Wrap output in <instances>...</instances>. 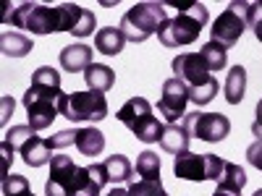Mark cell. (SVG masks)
I'll list each match as a JSON object with an SVG mask.
<instances>
[{"instance_id": "cell-2", "label": "cell", "mask_w": 262, "mask_h": 196, "mask_svg": "<svg viewBox=\"0 0 262 196\" xmlns=\"http://www.w3.org/2000/svg\"><path fill=\"white\" fill-rule=\"evenodd\" d=\"M170 65H173L176 79H181L184 86L189 89V102L205 107L215 100L221 84H217V79L207 68V63L200 58V53H181V55L173 58Z\"/></svg>"}, {"instance_id": "cell-19", "label": "cell", "mask_w": 262, "mask_h": 196, "mask_svg": "<svg viewBox=\"0 0 262 196\" xmlns=\"http://www.w3.org/2000/svg\"><path fill=\"white\" fill-rule=\"evenodd\" d=\"M223 92H226L228 105H238L244 100V94H247V68L244 65H233V68L228 71Z\"/></svg>"}, {"instance_id": "cell-21", "label": "cell", "mask_w": 262, "mask_h": 196, "mask_svg": "<svg viewBox=\"0 0 262 196\" xmlns=\"http://www.w3.org/2000/svg\"><path fill=\"white\" fill-rule=\"evenodd\" d=\"M0 50H3V55L8 58H24L34 50L32 39L27 34H16V32H3V37H0Z\"/></svg>"}, {"instance_id": "cell-30", "label": "cell", "mask_w": 262, "mask_h": 196, "mask_svg": "<svg viewBox=\"0 0 262 196\" xmlns=\"http://www.w3.org/2000/svg\"><path fill=\"white\" fill-rule=\"evenodd\" d=\"M50 141H53V149L71 146V144H74V131H71V128H66V131H60V134L50 136Z\"/></svg>"}, {"instance_id": "cell-32", "label": "cell", "mask_w": 262, "mask_h": 196, "mask_svg": "<svg viewBox=\"0 0 262 196\" xmlns=\"http://www.w3.org/2000/svg\"><path fill=\"white\" fill-rule=\"evenodd\" d=\"M252 29H254V37H257V42H262V6H259V3H257V18H254Z\"/></svg>"}, {"instance_id": "cell-26", "label": "cell", "mask_w": 262, "mask_h": 196, "mask_svg": "<svg viewBox=\"0 0 262 196\" xmlns=\"http://www.w3.org/2000/svg\"><path fill=\"white\" fill-rule=\"evenodd\" d=\"M128 196H168V193H165L160 181H144V178H139V181H134L128 186Z\"/></svg>"}, {"instance_id": "cell-17", "label": "cell", "mask_w": 262, "mask_h": 196, "mask_svg": "<svg viewBox=\"0 0 262 196\" xmlns=\"http://www.w3.org/2000/svg\"><path fill=\"white\" fill-rule=\"evenodd\" d=\"M189 131L184 123H168L163 128V136H160V146L168 152V155H184L189 152Z\"/></svg>"}, {"instance_id": "cell-29", "label": "cell", "mask_w": 262, "mask_h": 196, "mask_svg": "<svg viewBox=\"0 0 262 196\" xmlns=\"http://www.w3.org/2000/svg\"><path fill=\"white\" fill-rule=\"evenodd\" d=\"M247 160H249V165H252V167L262 170V141H259V139L247 149Z\"/></svg>"}, {"instance_id": "cell-11", "label": "cell", "mask_w": 262, "mask_h": 196, "mask_svg": "<svg viewBox=\"0 0 262 196\" xmlns=\"http://www.w3.org/2000/svg\"><path fill=\"white\" fill-rule=\"evenodd\" d=\"M186 105H189V89L184 86L181 79H168L163 84V92L158 100V110L168 123H179L181 118H186Z\"/></svg>"}, {"instance_id": "cell-23", "label": "cell", "mask_w": 262, "mask_h": 196, "mask_svg": "<svg viewBox=\"0 0 262 196\" xmlns=\"http://www.w3.org/2000/svg\"><path fill=\"white\" fill-rule=\"evenodd\" d=\"M244 186H247V173H244V167L236 165V162H226V165H223V173H221V178H217V188L238 191V193H242Z\"/></svg>"}, {"instance_id": "cell-33", "label": "cell", "mask_w": 262, "mask_h": 196, "mask_svg": "<svg viewBox=\"0 0 262 196\" xmlns=\"http://www.w3.org/2000/svg\"><path fill=\"white\" fill-rule=\"evenodd\" d=\"M212 196H238V191H226V188H215Z\"/></svg>"}, {"instance_id": "cell-35", "label": "cell", "mask_w": 262, "mask_h": 196, "mask_svg": "<svg viewBox=\"0 0 262 196\" xmlns=\"http://www.w3.org/2000/svg\"><path fill=\"white\" fill-rule=\"evenodd\" d=\"M252 196H262V188H257V191H254V193H252Z\"/></svg>"}, {"instance_id": "cell-4", "label": "cell", "mask_w": 262, "mask_h": 196, "mask_svg": "<svg viewBox=\"0 0 262 196\" xmlns=\"http://www.w3.org/2000/svg\"><path fill=\"white\" fill-rule=\"evenodd\" d=\"M168 21V11L163 3H155V0H147V3H134L121 18V32L128 42H144L152 34H158L160 27Z\"/></svg>"}, {"instance_id": "cell-28", "label": "cell", "mask_w": 262, "mask_h": 196, "mask_svg": "<svg viewBox=\"0 0 262 196\" xmlns=\"http://www.w3.org/2000/svg\"><path fill=\"white\" fill-rule=\"evenodd\" d=\"M32 134H37L32 126H13L11 131H6L3 141H6L8 146H13V149H21V146H24V141H27Z\"/></svg>"}, {"instance_id": "cell-1", "label": "cell", "mask_w": 262, "mask_h": 196, "mask_svg": "<svg viewBox=\"0 0 262 196\" xmlns=\"http://www.w3.org/2000/svg\"><path fill=\"white\" fill-rule=\"evenodd\" d=\"M63 97L60 92V74L50 65H42L34 71L29 89L24 92V107L29 115V126L34 131H45L53 126L58 115V100Z\"/></svg>"}, {"instance_id": "cell-25", "label": "cell", "mask_w": 262, "mask_h": 196, "mask_svg": "<svg viewBox=\"0 0 262 196\" xmlns=\"http://www.w3.org/2000/svg\"><path fill=\"white\" fill-rule=\"evenodd\" d=\"M137 176L144 178V181H160V157L155 155V152H139L137 157Z\"/></svg>"}, {"instance_id": "cell-3", "label": "cell", "mask_w": 262, "mask_h": 196, "mask_svg": "<svg viewBox=\"0 0 262 196\" xmlns=\"http://www.w3.org/2000/svg\"><path fill=\"white\" fill-rule=\"evenodd\" d=\"M210 13L205 3H191L186 8H181V13L176 18H168L158 32V39L165 47H186L200 37V32L207 27Z\"/></svg>"}, {"instance_id": "cell-5", "label": "cell", "mask_w": 262, "mask_h": 196, "mask_svg": "<svg viewBox=\"0 0 262 196\" xmlns=\"http://www.w3.org/2000/svg\"><path fill=\"white\" fill-rule=\"evenodd\" d=\"M254 18H257V3H238L236 0V3H231L221 16L215 18V24L210 29V37H212V42H217V45H223L228 50L242 39L247 27L254 24Z\"/></svg>"}, {"instance_id": "cell-16", "label": "cell", "mask_w": 262, "mask_h": 196, "mask_svg": "<svg viewBox=\"0 0 262 196\" xmlns=\"http://www.w3.org/2000/svg\"><path fill=\"white\" fill-rule=\"evenodd\" d=\"M92 65V47L86 45H69L60 50V68L69 71V74H79V71H86Z\"/></svg>"}, {"instance_id": "cell-31", "label": "cell", "mask_w": 262, "mask_h": 196, "mask_svg": "<svg viewBox=\"0 0 262 196\" xmlns=\"http://www.w3.org/2000/svg\"><path fill=\"white\" fill-rule=\"evenodd\" d=\"M254 113H257V118H254V123H252V134L262 141V100L257 102V110H254Z\"/></svg>"}, {"instance_id": "cell-8", "label": "cell", "mask_w": 262, "mask_h": 196, "mask_svg": "<svg viewBox=\"0 0 262 196\" xmlns=\"http://www.w3.org/2000/svg\"><path fill=\"white\" fill-rule=\"evenodd\" d=\"M58 113L71 123H97L107 118V100L102 92H71L58 100Z\"/></svg>"}, {"instance_id": "cell-13", "label": "cell", "mask_w": 262, "mask_h": 196, "mask_svg": "<svg viewBox=\"0 0 262 196\" xmlns=\"http://www.w3.org/2000/svg\"><path fill=\"white\" fill-rule=\"evenodd\" d=\"M60 13V32H71L74 37H90L95 34V13L90 8H81L76 3H63L58 6Z\"/></svg>"}, {"instance_id": "cell-14", "label": "cell", "mask_w": 262, "mask_h": 196, "mask_svg": "<svg viewBox=\"0 0 262 196\" xmlns=\"http://www.w3.org/2000/svg\"><path fill=\"white\" fill-rule=\"evenodd\" d=\"M53 141L50 139H39L37 134H32L24 146H21V160H24L29 167H42L53 162Z\"/></svg>"}, {"instance_id": "cell-27", "label": "cell", "mask_w": 262, "mask_h": 196, "mask_svg": "<svg viewBox=\"0 0 262 196\" xmlns=\"http://www.w3.org/2000/svg\"><path fill=\"white\" fill-rule=\"evenodd\" d=\"M32 188H29V181L24 176H6L3 178V196H29Z\"/></svg>"}, {"instance_id": "cell-22", "label": "cell", "mask_w": 262, "mask_h": 196, "mask_svg": "<svg viewBox=\"0 0 262 196\" xmlns=\"http://www.w3.org/2000/svg\"><path fill=\"white\" fill-rule=\"evenodd\" d=\"M105 173H107V183H126L134 176V167H131L126 155H111L102 162Z\"/></svg>"}, {"instance_id": "cell-20", "label": "cell", "mask_w": 262, "mask_h": 196, "mask_svg": "<svg viewBox=\"0 0 262 196\" xmlns=\"http://www.w3.org/2000/svg\"><path fill=\"white\" fill-rule=\"evenodd\" d=\"M123 45H126V37H123V32L116 29V27H105V29H100V32L95 34V47H97L102 55H118V53L123 50Z\"/></svg>"}, {"instance_id": "cell-15", "label": "cell", "mask_w": 262, "mask_h": 196, "mask_svg": "<svg viewBox=\"0 0 262 196\" xmlns=\"http://www.w3.org/2000/svg\"><path fill=\"white\" fill-rule=\"evenodd\" d=\"M74 146L84 157H97L105 149V134L100 128H74Z\"/></svg>"}, {"instance_id": "cell-24", "label": "cell", "mask_w": 262, "mask_h": 196, "mask_svg": "<svg viewBox=\"0 0 262 196\" xmlns=\"http://www.w3.org/2000/svg\"><path fill=\"white\" fill-rule=\"evenodd\" d=\"M200 58L207 63V68L215 74V71H223L226 63H228V50L223 45H217V42H205V45L200 47Z\"/></svg>"}, {"instance_id": "cell-9", "label": "cell", "mask_w": 262, "mask_h": 196, "mask_svg": "<svg viewBox=\"0 0 262 196\" xmlns=\"http://www.w3.org/2000/svg\"><path fill=\"white\" fill-rule=\"evenodd\" d=\"M226 160H221L217 155H194V152H184L176 155L173 160V176L184 178V181H217L223 173Z\"/></svg>"}, {"instance_id": "cell-6", "label": "cell", "mask_w": 262, "mask_h": 196, "mask_svg": "<svg viewBox=\"0 0 262 196\" xmlns=\"http://www.w3.org/2000/svg\"><path fill=\"white\" fill-rule=\"evenodd\" d=\"M116 118L134 134L139 141L144 144H155L160 141L163 136V123L155 118V113H152V105L144 100V97H131L121 110L116 113Z\"/></svg>"}, {"instance_id": "cell-36", "label": "cell", "mask_w": 262, "mask_h": 196, "mask_svg": "<svg viewBox=\"0 0 262 196\" xmlns=\"http://www.w3.org/2000/svg\"><path fill=\"white\" fill-rule=\"evenodd\" d=\"M29 196H34V193H29Z\"/></svg>"}, {"instance_id": "cell-34", "label": "cell", "mask_w": 262, "mask_h": 196, "mask_svg": "<svg viewBox=\"0 0 262 196\" xmlns=\"http://www.w3.org/2000/svg\"><path fill=\"white\" fill-rule=\"evenodd\" d=\"M105 196H128V191H123V188H113V191H107Z\"/></svg>"}, {"instance_id": "cell-7", "label": "cell", "mask_w": 262, "mask_h": 196, "mask_svg": "<svg viewBox=\"0 0 262 196\" xmlns=\"http://www.w3.org/2000/svg\"><path fill=\"white\" fill-rule=\"evenodd\" d=\"M6 24L16 29H27L32 34H53L60 32V13L58 8H48L42 3H21L3 16Z\"/></svg>"}, {"instance_id": "cell-18", "label": "cell", "mask_w": 262, "mask_h": 196, "mask_svg": "<svg viewBox=\"0 0 262 196\" xmlns=\"http://www.w3.org/2000/svg\"><path fill=\"white\" fill-rule=\"evenodd\" d=\"M84 81L86 86H90V92H107V89H113V84H116V74L113 68H107V65L102 63H92L90 68L84 71Z\"/></svg>"}, {"instance_id": "cell-12", "label": "cell", "mask_w": 262, "mask_h": 196, "mask_svg": "<svg viewBox=\"0 0 262 196\" xmlns=\"http://www.w3.org/2000/svg\"><path fill=\"white\" fill-rule=\"evenodd\" d=\"M79 178V165L69 155H55L50 162V178L45 183V196H71Z\"/></svg>"}, {"instance_id": "cell-10", "label": "cell", "mask_w": 262, "mask_h": 196, "mask_svg": "<svg viewBox=\"0 0 262 196\" xmlns=\"http://www.w3.org/2000/svg\"><path fill=\"white\" fill-rule=\"evenodd\" d=\"M184 126L189 131V136L215 144V141H223L231 134V120L221 113H186Z\"/></svg>"}]
</instances>
